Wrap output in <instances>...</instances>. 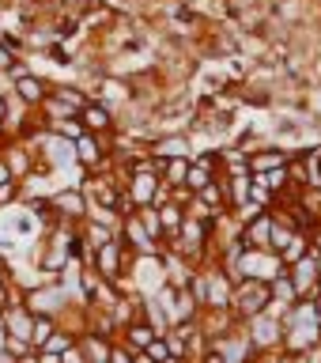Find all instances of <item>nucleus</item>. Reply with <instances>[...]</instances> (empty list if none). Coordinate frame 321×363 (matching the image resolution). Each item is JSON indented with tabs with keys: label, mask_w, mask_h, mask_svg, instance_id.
Instances as JSON below:
<instances>
[{
	"label": "nucleus",
	"mask_w": 321,
	"mask_h": 363,
	"mask_svg": "<svg viewBox=\"0 0 321 363\" xmlns=\"http://www.w3.org/2000/svg\"><path fill=\"white\" fill-rule=\"evenodd\" d=\"M269 303H272L269 280H254V277L235 280V291H231V314L238 318V322H246V318L261 314Z\"/></svg>",
	"instance_id": "f257e3e1"
},
{
	"label": "nucleus",
	"mask_w": 321,
	"mask_h": 363,
	"mask_svg": "<svg viewBox=\"0 0 321 363\" xmlns=\"http://www.w3.org/2000/svg\"><path fill=\"white\" fill-rule=\"evenodd\" d=\"M0 325H4V337L11 348H27L30 345V329H34V314L23 303H8L0 306Z\"/></svg>",
	"instance_id": "f03ea898"
},
{
	"label": "nucleus",
	"mask_w": 321,
	"mask_h": 363,
	"mask_svg": "<svg viewBox=\"0 0 321 363\" xmlns=\"http://www.w3.org/2000/svg\"><path fill=\"white\" fill-rule=\"evenodd\" d=\"M19 201V178H8L0 182V208H8V204Z\"/></svg>",
	"instance_id": "ddd939ff"
},
{
	"label": "nucleus",
	"mask_w": 321,
	"mask_h": 363,
	"mask_svg": "<svg viewBox=\"0 0 321 363\" xmlns=\"http://www.w3.org/2000/svg\"><path fill=\"white\" fill-rule=\"evenodd\" d=\"M159 220H163V238H174L178 227H181V220H186V212H181V204L163 201V204H159Z\"/></svg>",
	"instance_id": "6e6552de"
},
{
	"label": "nucleus",
	"mask_w": 321,
	"mask_h": 363,
	"mask_svg": "<svg viewBox=\"0 0 321 363\" xmlns=\"http://www.w3.org/2000/svg\"><path fill=\"white\" fill-rule=\"evenodd\" d=\"M50 204H53L57 212H61L64 223L87 220V197H84V189H79V186H61V189H53V193H50Z\"/></svg>",
	"instance_id": "39448f33"
},
{
	"label": "nucleus",
	"mask_w": 321,
	"mask_h": 363,
	"mask_svg": "<svg viewBox=\"0 0 321 363\" xmlns=\"http://www.w3.org/2000/svg\"><path fill=\"white\" fill-rule=\"evenodd\" d=\"M8 113H11V91H0V125L8 121Z\"/></svg>",
	"instance_id": "dca6fc26"
},
{
	"label": "nucleus",
	"mask_w": 321,
	"mask_h": 363,
	"mask_svg": "<svg viewBox=\"0 0 321 363\" xmlns=\"http://www.w3.org/2000/svg\"><path fill=\"white\" fill-rule=\"evenodd\" d=\"M45 129L57 133V136H64V140H76V136H84V121L79 118H61V121H45Z\"/></svg>",
	"instance_id": "9d476101"
},
{
	"label": "nucleus",
	"mask_w": 321,
	"mask_h": 363,
	"mask_svg": "<svg viewBox=\"0 0 321 363\" xmlns=\"http://www.w3.org/2000/svg\"><path fill=\"white\" fill-rule=\"evenodd\" d=\"M76 118L84 121L87 133H110V129H118V113H113L106 102H98V99H87L84 106L76 110Z\"/></svg>",
	"instance_id": "0eeeda50"
},
{
	"label": "nucleus",
	"mask_w": 321,
	"mask_h": 363,
	"mask_svg": "<svg viewBox=\"0 0 321 363\" xmlns=\"http://www.w3.org/2000/svg\"><path fill=\"white\" fill-rule=\"evenodd\" d=\"M159 359H163V363H174V359H170L167 340H163V337H152V340H147V348L140 352V363H159Z\"/></svg>",
	"instance_id": "f8f14e48"
},
{
	"label": "nucleus",
	"mask_w": 321,
	"mask_h": 363,
	"mask_svg": "<svg viewBox=\"0 0 321 363\" xmlns=\"http://www.w3.org/2000/svg\"><path fill=\"white\" fill-rule=\"evenodd\" d=\"M306 250H310V235L295 231V235L288 238V246H283V250H276V254H280V261H283V265H291V261H299V257L306 254Z\"/></svg>",
	"instance_id": "1a4fd4ad"
},
{
	"label": "nucleus",
	"mask_w": 321,
	"mask_h": 363,
	"mask_svg": "<svg viewBox=\"0 0 321 363\" xmlns=\"http://www.w3.org/2000/svg\"><path fill=\"white\" fill-rule=\"evenodd\" d=\"M118 235H121V242L133 250L136 257H152L159 254V246H167V242H159V238L147 235V227L140 223V216L129 212V216H121V223H118Z\"/></svg>",
	"instance_id": "20e7f679"
},
{
	"label": "nucleus",
	"mask_w": 321,
	"mask_h": 363,
	"mask_svg": "<svg viewBox=\"0 0 321 363\" xmlns=\"http://www.w3.org/2000/svg\"><path fill=\"white\" fill-rule=\"evenodd\" d=\"M8 178H16V174H11V170H8V163H4V155H0V182H8Z\"/></svg>",
	"instance_id": "f3484780"
},
{
	"label": "nucleus",
	"mask_w": 321,
	"mask_h": 363,
	"mask_svg": "<svg viewBox=\"0 0 321 363\" xmlns=\"http://www.w3.org/2000/svg\"><path fill=\"white\" fill-rule=\"evenodd\" d=\"M288 277H291L299 299H314L317 288H321V257L314 254V250H306L299 261H291V265H288Z\"/></svg>",
	"instance_id": "7ed1b4c3"
},
{
	"label": "nucleus",
	"mask_w": 321,
	"mask_h": 363,
	"mask_svg": "<svg viewBox=\"0 0 321 363\" xmlns=\"http://www.w3.org/2000/svg\"><path fill=\"white\" fill-rule=\"evenodd\" d=\"M136 216H140V223L147 227V235L159 238V242H167V238H163V220H159V208H155V204H144V208H136Z\"/></svg>",
	"instance_id": "9b49d317"
},
{
	"label": "nucleus",
	"mask_w": 321,
	"mask_h": 363,
	"mask_svg": "<svg viewBox=\"0 0 321 363\" xmlns=\"http://www.w3.org/2000/svg\"><path fill=\"white\" fill-rule=\"evenodd\" d=\"M38 231V220H34V212L27 208L23 216H16V227H11V235H34Z\"/></svg>",
	"instance_id": "4468645a"
},
{
	"label": "nucleus",
	"mask_w": 321,
	"mask_h": 363,
	"mask_svg": "<svg viewBox=\"0 0 321 363\" xmlns=\"http://www.w3.org/2000/svg\"><path fill=\"white\" fill-rule=\"evenodd\" d=\"M50 95V84L38 76V72H19V76H11V99L23 102V106H30V110H38V102Z\"/></svg>",
	"instance_id": "423d86ee"
},
{
	"label": "nucleus",
	"mask_w": 321,
	"mask_h": 363,
	"mask_svg": "<svg viewBox=\"0 0 321 363\" xmlns=\"http://www.w3.org/2000/svg\"><path fill=\"white\" fill-rule=\"evenodd\" d=\"M306 113H310V121H317V125H321V87L314 91L310 99H306Z\"/></svg>",
	"instance_id": "2eb2a0df"
}]
</instances>
